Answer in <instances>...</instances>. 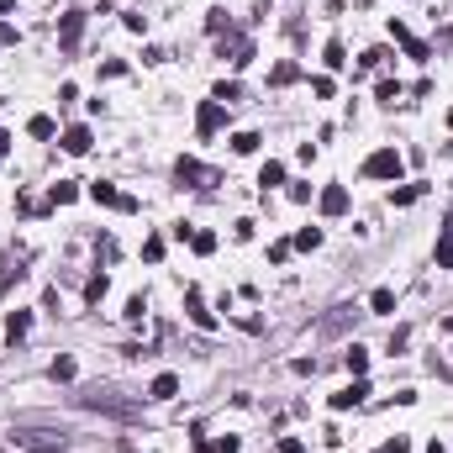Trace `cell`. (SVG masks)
Segmentation results:
<instances>
[{
    "mask_svg": "<svg viewBox=\"0 0 453 453\" xmlns=\"http://www.w3.org/2000/svg\"><path fill=\"white\" fill-rule=\"evenodd\" d=\"M74 401L84 406V411H106V417H121V422H132V417H143V406L137 401H127L121 390H111V385H84Z\"/></svg>",
    "mask_w": 453,
    "mask_h": 453,
    "instance_id": "1",
    "label": "cell"
},
{
    "mask_svg": "<svg viewBox=\"0 0 453 453\" xmlns=\"http://www.w3.org/2000/svg\"><path fill=\"white\" fill-rule=\"evenodd\" d=\"M11 443L26 448V453H63V448H69V432H63V427H37V422H16Z\"/></svg>",
    "mask_w": 453,
    "mask_h": 453,
    "instance_id": "2",
    "label": "cell"
},
{
    "mask_svg": "<svg viewBox=\"0 0 453 453\" xmlns=\"http://www.w3.org/2000/svg\"><path fill=\"white\" fill-rule=\"evenodd\" d=\"M401 169H406V158L395 153V148H380V153L364 158V174L369 179H401Z\"/></svg>",
    "mask_w": 453,
    "mask_h": 453,
    "instance_id": "3",
    "label": "cell"
},
{
    "mask_svg": "<svg viewBox=\"0 0 453 453\" xmlns=\"http://www.w3.org/2000/svg\"><path fill=\"white\" fill-rule=\"evenodd\" d=\"M216 59H227L232 69H248L253 63V43L248 37H222V43H216Z\"/></svg>",
    "mask_w": 453,
    "mask_h": 453,
    "instance_id": "4",
    "label": "cell"
},
{
    "mask_svg": "<svg viewBox=\"0 0 453 453\" xmlns=\"http://www.w3.org/2000/svg\"><path fill=\"white\" fill-rule=\"evenodd\" d=\"M79 37H84V11H69L59 22V48H63V59H74L79 53Z\"/></svg>",
    "mask_w": 453,
    "mask_h": 453,
    "instance_id": "5",
    "label": "cell"
},
{
    "mask_svg": "<svg viewBox=\"0 0 453 453\" xmlns=\"http://www.w3.org/2000/svg\"><path fill=\"white\" fill-rule=\"evenodd\" d=\"M222 121H227V106H222V100H206V106L195 111V132H201V137H216V132H222Z\"/></svg>",
    "mask_w": 453,
    "mask_h": 453,
    "instance_id": "6",
    "label": "cell"
},
{
    "mask_svg": "<svg viewBox=\"0 0 453 453\" xmlns=\"http://www.w3.org/2000/svg\"><path fill=\"white\" fill-rule=\"evenodd\" d=\"M364 401H369V380H353L348 390L332 395V411H353V406H364Z\"/></svg>",
    "mask_w": 453,
    "mask_h": 453,
    "instance_id": "7",
    "label": "cell"
},
{
    "mask_svg": "<svg viewBox=\"0 0 453 453\" xmlns=\"http://www.w3.org/2000/svg\"><path fill=\"white\" fill-rule=\"evenodd\" d=\"M174 174H179V185H190V190H201L206 179H211V169H206V164H195V158H179V164H174Z\"/></svg>",
    "mask_w": 453,
    "mask_h": 453,
    "instance_id": "8",
    "label": "cell"
},
{
    "mask_svg": "<svg viewBox=\"0 0 453 453\" xmlns=\"http://www.w3.org/2000/svg\"><path fill=\"white\" fill-rule=\"evenodd\" d=\"M185 311H190V322H195V327H206V332L216 327V316L206 311V295H201V290H185Z\"/></svg>",
    "mask_w": 453,
    "mask_h": 453,
    "instance_id": "9",
    "label": "cell"
},
{
    "mask_svg": "<svg viewBox=\"0 0 453 453\" xmlns=\"http://www.w3.org/2000/svg\"><path fill=\"white\" fill-rule=\"evenodd\" d=\"M353 316H358L353 306H337L332 316H322V327H316V332H322V337H337V332H348V327H353Z\"/></svg>",
    "mask_w": 453,
    "mask_h": 453,
    "instance_id": "10",
    "label": "cell"
},
{
    "mask_svg": "<svg viewBox=\"0 0 453 453\" xmlns=\"http://www.w3.org/2000/svg\"><path fill=\"white\" fill-rule=\"evenodd\" d=\"M348 211V185H327L322 190V216H343Z\"/></svg>",
    "mask_w": 453,
    "mask_h": 453,
    "instance_id": "11",
    "label": "cell"
},
{
    "mask_svg": "<svg viewBox=\"0 0 453 453\" xmlns=\"http://www.w3.org/2000/svg\"><path fill=\"white\" fill-rule=\"evenodd\" d=\"M90 201H95V206H116V211H121V201H127V195H121L116 185H106V179H95V185H90Z\"/></svg>",
    "mask_w": 453,
    "mask_h": 453,
    "instance_id": "12",
    "label": "cell"
},
{
    "mask_svg": "<svg viewBox=\"0 0 453 453\" xmlns=\"http://www.w3.org/2000/svg\"><path fill=\"white\" fill-rule=\"evenodd\" d=\"M90 143H95L90 127H69V132H63V153H90Z\"/></svg>",
    "mask_w": 453,
    "mask_h": 453,
    "instance_id": "13",
    "label": "cell"
},
{
    "mask_svg": "<svg viewBox=\"0 0 453 453\" xmlns=\"http://www.w3.org/2000/svg\"><path fill=\"white\" fill-rule=\"evenodd\" d=\"M148 395H153V401H174L179 395V374H158V380L148 385Z\"/></svg>",
    "mask_w": 453,
    "mask_h": 453,
    "instance_id": "14",
    "label": "cell"
},
{
    "mask_svg": "<svg viewBox=\"0 0 453 453\" xmlns=\"http://www.w3.org/2000/svg\"><path fill=\"white\" fill-rule=\"evenodd\" d=\"M275 185H285V164H279V158H269V164L259 169V190H275Z\"/></svg>",
    "mask_w": 453,
    "mask_h": 453,
    "instance_id": "15",
    "label": "cell"
},
{
    "mask_svg": "<svg viewBox=\"0 0 453 453\" xmlns=\"http://www.w3.org/2000/svg\"><path fill=\"white\" fill-rule=\"evenodd\" d=\"M26 332H32V316H26V311H11V316H6V337H11V343H22Z\"/></svg>",
    "mask_w": 453,
    "mask_h": 453,
    "instance_id": "16",
    "label": "cell"
},
{
    "mask_svg": "<svg viewBox=\"0 0 453 453\" xmlns=\"http://www.w3.org/2000/svg\"><path fill=\"white\" fill-rule=\"evenodd\" d=\"M322 63H327V69H343V63H348V48H343V37H327V48H322Z\"/></svg>",
    "mask_w": 453,
    "mask_h": 453,
    "instance_id": "17",
    "label": "cell"
},
{
    "mask_svg": "<svg viewBox=\"0 0 453 453\" xmlns=\"http://www.w3.org/2000/svg\"><path fill=\"white\" fill-rule=\"evenodd\" d=\"M343 364H348V374H353V380H364V369H369V353H364V348H348V353H343Z\"/></svg>",
    "mask_w": 453,
    "mask_h": 453,
    "instance_id": "18",
    "label": "cell"
},
{
    "mask_svg": "<svg viewBox=\"0 0 453 453\" xmlns=\"http://www.w3.org/2000/svg\"><path fill=\"white\" fill-rule=\"evenodd\" d=\"M211 100H222V106H238V100H243V84H238V79H222V84L211 90Z\"/></svg>",
    "mask_w": 453,
    "mask_h": 453,
    "instance_id": "19",
    "label": "cell"
},
{
    "mask_svg": "<svg viewBox=\"0 0 453 453\" xmlns=\"http://www.w3.org/2000/svg\"><path fill=\"white\" fill-rule=\"evenodd\" d=\"M48 201H53V206H69V201H79V185H74V179H59V185L48 190Z\"/></svg>",
    "mask_w": 453,
    "mask_h": 453,
    "instance_id": "20",
    "label": "cell"
},
{
    "mask_svg": "<svg viewBox=\"0 0 453 453\" xmlns=\"http://www.w3.org/2000/svg\"><path fill=\"white\" fill-rule=\"evenodd\" d=\"M369 311H374V316H390V311H395V290H374V295H369Z\"/></svg>",
    "mask_w": 453,
    "mask_h": 453,
    "instance_id": "21",
    "label": "cell"
},
{
    "mask_svg": "<svg viewBox=\"0 0 453 453\" xmlns=\"http://www.w3.org/2000/svg\"><path fill=\"white\" fill-rule=\"evenodd\" d=\"M53 380H59V385H74V374H79V364H74V358H53Z\"/></svg>",
    "mask_w": 453,
    "mask_h": 453,
    "instance_id": "22",
    "label": "cell"
},
{
    "mask_svg": "<svg viewBox=\"0 0 453 453\" xmlns=\"http://www.w3.org/2000/svg\"><path fill=\"white\" fill-rule=\"evenodd\" d=\"M290 248H306V253H311V248H322V227H300Z\"/></svg>",
    "mask_w": 453,
    "mask_h": 453,
    "instance_id": "23",
    "label": "cell"
},
{
    "mask_svg": "<svg viewBox=\"0 0 453 453\" xmlns=\"http://www.w3.org/2000/svg\"><path fill=\"white\" fill-rule=\"evenodd\" d=\"M259 132H238V137H232V153H259Z\"/></svg>",
    "mask_w": 453,
    "mask_h": 453,
    "instance_id": "24",
    "label": "cell"
},
{
    "mask_svg": "<svg viewBox=\"0 0 453 453\" xmlns=\"http://www.w3.org/2000/svg\"><path fill=\"white\" fill-rule=\"evenodd\" d=\"M26 132H32V137H43V143H48V137H53V132H59V127H53V116H32V121H26Z\"/></svg>",
    "mask_w": 453,
    "mask_h": 453,
    "instance_id": "25",
    "label": "cell"
},
{
    "mask_svg": "<svg viewBox=\"0 0 453 453\" xmlns=\"http://www.w3.org/2000/svg\"><path fill=\"white\" fill-rule=\"evenodd\" d=\"M422 201V185H401V190H390V206H411Z\"/></svg>",
    "mask_w": 453,
    "mask_h": 453,
    "instance_id": "26",
    "label": "cell"
},
{
    "mask_svg": "<svg viewBox=\"0 0 453 453\" xmlns=\"http://www.w3.org/2000/svg\"><path fill=\"white\" fill-rule=\"evenodd\" d=\"M401 48H406V59H417V63H427V59H432V48H427V43H417V37H406Z\"/></svg>",
    "mask_w": 453,
    "mask_h": 453,
    "instance_id": "27",
    "label": "cell"
},
{
    "mask_svg": "<svg viewBox=\"0 0 453 453\" xmlns=\"http://www.w3.org/2000/svg\"><path fill=\"white\" fill-rule=\"evenodd\" d=\"M395 95H401V84H395V79H380V90H374V100H380V106H395Z\"/></svg>",
    "mask_w": 453,
    "mask_h": 453,
    "instance_id": "28",
    "label": "cell"
},
{
    "mask_svg": "<svg viewBox=\"0 0 453 453\" xmlns=\"http://www.w3.org/2000/svg\"><path fill=\"white\" fill-rule=\"evenodd\" d=\"M290 79H300V69H295V63H275V74H269V84H290Z\"/></svg>",
    "mask_w": 453,
    "mask_h": 453,
    "instance_id": "29",
    "label": "cell"
},
{
    "mask_svg": "<svg viewBox=\"0 0 453 453\" xmlns=\"http://www.w3.org/2000/svg\"><path fill=\"white\" fill-rule=\"evenodd\" d=\"M100 295H106V275H90V285H84V300H90V306H95Z\"/></svg>",
    "mask_w": 453,
    "mask_h": 453,
    "instance_id": "30",
    "label": "cell"
},
{
    "mask_svg": "<svg viewBox=\"0 0 453 453\" xmlns=\"http://www.w3.org/2000/svg\"><path fill=\"white\" fill-rule=\"evenodd\" d=\"M190 248L195 253H211L216 248V232H190Z\"/></svg>",
    "mask_w": 453,
    "mask_h": 453,
    "instance_id": "31",
    "label": "cell"
},
{
    "mask_svg": "<svg viewBox=\"0 0 453 453\" xmlns=\"http://www.w3.org/2000/svg\"><path fill=\"white\" fill-rule=\"evenodd\" d=\"M143 259H148V263H164V238H148V243H143Z\"/></svg>",
    "mask_w": 453,
    "mask_h": 453,
    "instance_id": "32",
    "label": "cell"
},
{
    "mask_svg": "<svg viewBox=\"0 0 453 453\" xmlns=\"http://www.w3.org/2000/svg\"><path fill=\"white\" fill-rule=\"evenodd\" d=\"M11 279H22V269L11 259H0V290H11Z\"/></svg>",
    "mask_w": 453,
    "mask_h": 453,
    "instance_id": "33",
    "label": "cell"
},
{
    "mask_svg": "<svg viewBox=\"0 0 453 453\" xmlns=\"http://www.w3.org/2000/svg\"><path fill=\"white\" fill-rule=\"evenodd\" d=\"M332 90H337V84L327 79V74H316V79H311V95H322V100H332Z\"/></svg>",
    "mask_w": 453,
    "mask_h": 453,
    "instance_id": "34",
    "label": "cell"
},
{
    "mask_svg": "<svg viewBox=\"0 0 453 453\" xmlns=\"http://www.w3.org/2000/svg\"><path fill=\"white\" fill-rule=\"evenodd\" d=\"M406 343H411V327H395V332H390V343H385V348H390V353H401Z\"/></svg>",
    "mask_w": 453,
    "mask_h": 453,
    "instance_id": "35",
    "label": "cell"
},
{
    "mask_svg": "<svg viewBox=\"0 0 453 453\" xmlns=\"http://www.w3.org/2000/svg\"><path fill=\"white\" fill-rule=\"evenodd\" d=\"M438 269H453V238L438 243Z\"/></svg>",
    "mask_w": 453,
    "mask_h": 453,
    "instance_id": "36",
    "label": "cell"
},
{
    "mask_svg": "<svg viewBox=\"0 0 453 453\" xmlns=\"http://www.w3.org/2000/svg\"><path fill=\"white\" fill-rule=\"evenodd\" d=\"M222 26H227V11H222V6H216V11H206V32H222Z\"/></svg>",
    "mask_w": 453,
    "mask_h": 453,
    "instance_id": "37",
    "label": "cell"
},
{
    "mask_svg": "<svg viewBox=\"0 0 453 453\" xmlns=\"http://www.w3.org/2000/svg\"><path fill=\"white\" fill-rule=\"evenodd\" d=\"M100 74H106V79H121V74H127V63L111 59V63H100Z\"/></svg>",
    "mask_w": 453,
    "mask_h": 453,
    "instance_id": "38",
    "label": "cell"
},
{
    "mask_svg": "<svg viewBox=\"0 0 453 453\" xmlns=\"http://www.w3.org/2000/svg\"><path fill=\"white\" fill-rule=\"evenodd\" d=\"M0 43H6V48H11V43H22V32H16L11 22H0Z\"/></svg>",
    "mask_w": 453,
    "mask_h": 453,
    "instance_id": "39",
    "label": "cell"
},
{
    "mask_svg": "<svg viewBox=\"0 0 453 453\" xmlns=\"http://www.w3.org/2000/svg\"><path fill=\"white\" fill-rule=\"evenodd\" d=\"M385 453H411V443H406V438H390V443H385Z\"/></svg>",
    "mask_w": 453,
    "mask_h": 453,
    "instance_id": "40",
    "label": "cell"
},
{
    "mask_svg": "<svg viewBox=\"0 0 453 453\" xmlns=\"http://www.w3.org/2000/svg\"><path fill=\"white\" fill-rule=\"evenodd\" d=\"M279 453H306V443H300V438H285V443H279Z\"/></svg>",
    "mask_w": 453,
    "mask_h": 453,
    "instance_id": "41",
    "label": "cell"
},
{
    "mask_svg": "<svg viewBox=\"0 0 453 453\" xmlns=\"http://www.w3.org/2000/svg\"><path fill=\"white\" fill-rule=\"evenodd\" d=\"M238 448H243L238 438H222V443H216V453H238Z\"/></svg>",
    "mask_w": 453,
    "mask_h": 453,
    "instance_id": "42",
    "label": "cell"
},
{
    "mask_svg": "<svg viewBox=\"0 0 453 453\" xmlns=\"http://www.w3.org/2000/svg\"><path fill=\"white\" fill-rule=\"evenodd\" d=\"M453 48V26H443V37H438V53H448Z\"/></svg>",
    "mask_w": 453,
    "mask_h": 453,
    "instance_id": "43",
    "label": "cell"
},
{
    "mask_svg": "<svg viewBox=\"0 0 453 453\" xmlns=\"http://www.w3.org/2000/svg\"><path fill=\"white\" fill-rule=\"evenodd\" d=\"M443 238H453V206H448V216H443Z\"/></svg>",
    "mask_w": 453,
    "mask_h": 453,
    "instance_id": "44",
    "label": "cell"
},
{
    "mask_svg": "<svg viewBox=\"0 0 453 453\" xmlns=\"http://www.w3.org/2000/svg\"><path fill=\"white\" fill-rule=\"evenodd\" d=\"M11 11H16V0H0V22H6Z\"/></svg>",
    "mask_w": 453,
    "mask_h": 453,
    "instance_id": "45",
    "label": "cell"
},
{
    "mask_svg": "<svg viewBox=\"0 0 453 453\" xmlns=\"http://www.w3.org/2000/svg\"><path fill=\"white\" fill-rule=\"evenodd\" d=\"M6 148H11V132H6V127H0V158H6Z\"/></svg>",
    "mask_w": 453,
    "mask_h": 453,
    "instance_id": "46",
    "label": "cell"
},
{
    "mask_svg": "<svg viewBox=\"0 0 453 453\" xmlns=\"http://www.w3.org/2000/svg\"><path fill=\"white\" fill-rule=\"evenodd\" d=\"M353 6H369V0H353Z\"/></svg>",
    "mask_w": 453,
    "mask_h": 453,
    "instance_id": "47",
    "label": "cell"
},
{
    "mask_svg": "<svg viewBox=\"0 0 453 453\" xmlns=\"http://www.w3.org/2000/svg\"><path fill=\"white\" fill-rule=\"evenodd\" d=\"M448 127H453V111H448Z\"/></svg>",
    "mask_w": 453,
    "mask_h": 453,
    "instance_id": "48",
    "label": "cell"
},
{
    "mask_svg": "<svg viewBox=\"0 0 453 453\" xmlns=\"http://www.w3.org/2000/svg\"><path fill=\"white\" fill-rule=\"evenodd\" d=\"M127 453H132V448H127Z\"/></svg>",
    "mask_w": 453,
    "mask_h": 453,
    "instance_id": "49",
    "label": "cell"
}]
</instances>
